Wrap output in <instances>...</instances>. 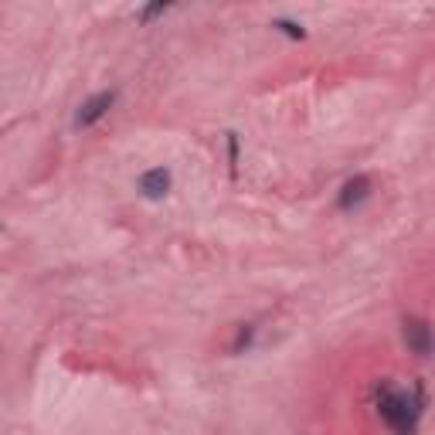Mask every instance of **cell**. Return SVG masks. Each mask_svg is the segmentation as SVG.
Wrapping results in <instances>:
<instances>
[{
    "mask_svg": "<svg viewBox=\"0 0 435 435\" xmlns=\"http://www.w3.org/2000/svg\"><path fill=\"white\" fill-rule=\"evenodd\" d=\"M401 337H405L411 354H418V357H432L435 354V327L429 320L405 316V320H401Z\"/></svg>",
    "mask_w": 435,
    "mask_h": 435,
    "instance_id": "1",
    "label": "cell"
},
{
    "mask_svg": "<svg viewBox=\"0 0 435 435\" xmlns=\"http://www.w3.org/2000/svg\"><path fill=\"white\" fill-rule=\"evenodd\" d=\"M116 99H119V92H116V89H105V92H96V96H89L85 103L78 105V112H75V119H72V126H75V129L96 126L99 119H105V116H109V109L116 105Z\"/></svg>",
    "mask_w": 435,
    "mask_h": 435,
    "instance_id": "2",
    "label": "cell"
},
{
    "mask_svg": "<svg viewBox=\"0 0 435 435\" xmlns=\"http://www.w3.org/2000/svg\"><path fill=\"white\" fill-rule=\"evenodd\" d=\"M371 177L367 174H357V177H351L344 187H340V194H337V207L340 211H357L367 198H371Z\"/></svg>",
    "mask_w": 435,
    "mask_h": 435,
    "instance_id": "3",
    "label": "cell"
},
{
    "mask_svg": "<svg viewBox=\"0 0 435 435\" xmlns=\"http://www.w3.org/2000/svg\"><path fill=\"white\" fill-rule=\"evenodd\" d=\"M170 184H174V174L167 170V167H154V170H147V174H140V194L147 198V201H160V198H167L170 194Z\"/></svg>",
    "mask_w": 435,
    "mask_h": 435,
    "instance_id": "4",
    "label": "cell"
},
{
    "mask_svg": "<svg viewBox=\"0 0 435 435\" xmlns=\"http://www.w3.org/2000/svg\"><path fill=\"white\" fill-rule=\"evenodd\" d=\"M252 340H256V327H252V323H242V327H238V333H235L231 354H242V351H249V347H252Z\"/></svg>",
    "mask_w": 435,
    "mask_h": 435,
    "instance_id": "5",
    "label": "cell"
},
{
    "mask_svg": "<svg viewBox=\"0 0 435 435\" xmlns=\"http://www.w3.org/2000/svg\"><path fill=\"white\" fill-rule=\"evenodd\" d=\"M272 27H276V31H282V34H289L293 41H303V38H307V31H303V24H296V21H286V17H279V21H272Z\"/></svg>",
    "mask_w": 435,
    "mask_h": 435,
    "instance_id": "6",
    "label": "cell"
},
{
    "mask_svg": "<svg viewBox=\"0 0 435 435\" xmlns=\"http://www.w3.org/2000/svg\"><path fill=\"white\" fill-rule=\"evenodd\" d=\"M167 10H170V3H150V7H143V10L136 14V21H140V24H150L154 17L167 14Z\"/></svg>",
    "mask_w": 435,
    "mask_h": 435,
    "instance_id": "7",
    "label": "cell"
},
{
    "mask_svg": "<svg viewBox=\"0 0 435 435\" xmlns=\"http://www.w3.org/2000/svg\"><path fill=\"white\" fill-rule=\"evenodd\" d=\"M228 163H231V174L238 167V133H228Z\"/></svg>",
    "mask_w": 435,
    "mask_h": 435,
    "instance_id": "8",
    "label": "cell"
}]
</instances>
